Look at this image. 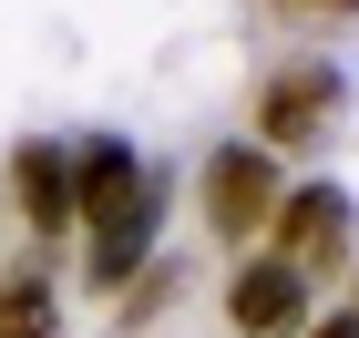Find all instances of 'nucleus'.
Returning <instances> with one entry per match:
<instances>
[{
    "mask_svg": "<svg viewBox=\"0 0 359 338\" xmlns=\"http://www.w3.org/2000/svg\"><path fill=\"white\" fill-rule=\"evenodd\" d=\"M298 338H359V297H349V308H318Z\"/></svg>",
    "mask_w": 359,
    "mask_h": 338,
    "instance_id": "9d476101",
    "label": "nucleus"
},
{
    "mask_svg": "<svg viewBox=\"0 0 359 338\" xmlns=\"http://www.w3.org/2000/svg\"><path fill=\"white\" fill-rule=\"evenodd\" d=\"M277 154H257V143H216L205 154V174H195V216H205V236L216 246H257L277 216Z\"/></svg>",
    "mask_w": 359,
    "mask_h": 338,
    "instance_id": "f03ea898",
    "label": "nucleus"
},
{
    "mask_svg": "<svg viewBox=\"0 0 359 338\" xmlns=\"http://www.w3.org/2000/svg\"><path fill=\"white\" fill-rule=\"evenodd\" d=\"M257 246H267V256H287L308 287H318V277H339V267H349V195H339V185H287Z\"/></svg>",
    "mask_w": 359,
    "mask_h": 338,
    "instance_id": "7ed1b4c3",
    "label": "nucleus"
},
{
    "mask_svg": "<svg viewBox=\"0 0 359 338\" xmlns=\"http://www.w3.org/2000/svg\"><path fill=\"white\" fill-rule=\"evenodd\" d=\"M144 185H154V164H144L123 134H93L83 154H72V225H93V216H113V205H134Z\"/></svg>",
    "mask_w": 359,
    "mask_h": 338,
    "instance_id": "0eeeda50",
    "label": "nucleus"
},
{
    "mask_svg": "<svg viewBox=\"0 0 359 338\" xmlns=\"http://www.w3.org/2000/svg\"><path fill=\"white\" fill-rule=\"evenodd\" d=\"M339 103H349V83H339V62H277L267 83H257L247 103V143L257 154H318V134L339 123Z\"/></svg>",
    "mask_w": 359,
    "mask_h": 338,
    "instance_id": "f257e3e1",
    "label": "nucleus"
},
{
    "mask_svg": "<svg viewBox=\"0 0 359 338\" xmlns=\"http://www.w3.org/2000/svg\"><path fill=\"white\" fill-rule=\"evenodd\" d=\"M52 318H62V297H52V277H41V267L0 277V338H52Z\"/></svg>",
    "mask_w": 359,
    "mask_h": 338,
    "instance_id": "6e6552de",
    "label": "nucleus"
},
{
    "mask_svg": "<svg viewBox=\"0 0 359 338\" xmlns=\"http://www.w3.org/2000/svg\"><path fill=\"white\" fill-rule=\"evenodd\" d=\"M154 225H165V174H154L134 205H113V216L83 225V287L93 297H123V287L154 267Z\"/></svg>",
    "mask_w": 359,
    "mask_h": 338,
    "instance_id": "39448f33",
    "label": "nucleus"
},
{
    "mask_svg": "<svg viewBox=\"0 0 359 338\" xmlns=\"http://www.w3.org/2000/svg\"><path fill=\"white\" fill-rule=\"evenodd\" d=\"M267 10H277L287 31H329V21H349L359 0H267Z\"/></svg>",
    "mask_w": 359,
    "mask_h": 338,
    "instance_id": "1a4fd4ad",
    "label": "nucleus"
},
{
    "mask_svg": "<svg viewBox=\"0 0 359 338\" xmlns=\"http://www.w3.org/2000/svg\"><path fill=\"white\" fill-rule=\"evenodd\" d=\"M308 318H318V287H308L287 256H267V246L236 256V277H226V328L236 338H298Z\"/></svg>",
    "mask_w": 359,
    "mask_h": 338,
    "instance_id": "20e7f679",
    "label": "nucleus"
},
{
    "mask_svg": "<svg viewBox=\"0 0 359 338\" xmlns=\"http://www.w3.org/2000/svg\"><path fill=\"white\" fill-rule=\"evenodd\" d=\"M11 205H21V225L41 236V246H62V236H72V154H62L52 134L11 143Z\"/></svg>",
    "mask_w": 359,
    "mask_h": 338,
    "instance_id": "423d86ee",
    "label": "nucleus"
}]
</instances>
